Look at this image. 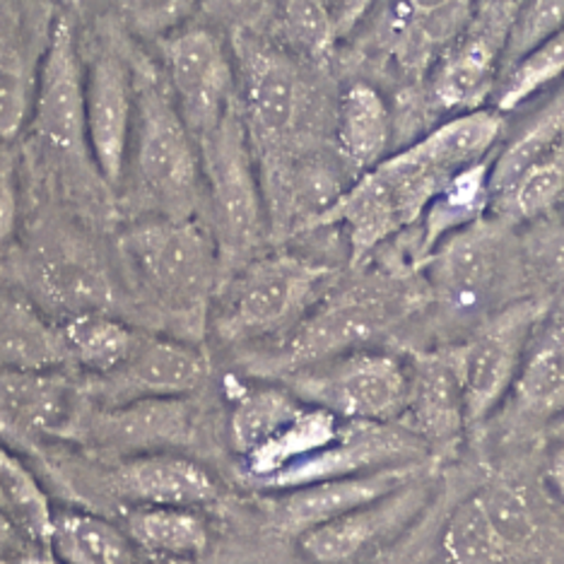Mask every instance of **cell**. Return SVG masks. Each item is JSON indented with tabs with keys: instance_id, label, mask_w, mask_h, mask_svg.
<instances>
[{
	"instance_id": "8fae6325",
	"label": "cell",
	"mask_w": 564,
	"mask_h": 564,
	"mask_svg": "<svg viewBox=\"0 0 564 564\" xmlns=\"http://www.w3.org/2000/svg\"><path fill=\"white\" fill-rule=\"evenodd\" d=\"M158 48L166 89L198 140L239 105L229 36L208 22H191Z\"/></svg>"
},
{
	"instance_id": "30bf717a",
	"label": "cell",
	"mask_w": 564,
	"mask_h": 564,
	"mask_svg": "<svg viewBox=\"0 0 564 564\" xmlns=\"http://www.w3.org/2000/svg\"><path fill=\"white\" fill-rule=\"evenodd\" d=\"M282 383L304 403L324 408L343 422L401 425L410 367L408 357L362 348L302 367L282 377Z\"/></svg>"
},
{
	"instance_id": "484cf974",
	"label": "cell",
	"mask_w": 564,
	"mask_h": 564,
	"mask_svg": "<svg viewBox=\"0 0 564 564\" xmlns=\"http://www.w3.org/2000/svg\"><path fill=\"white\" fill-rule=\"evenodd\" d=\"M304 408L306 403L285 383L235 381L227 420V437L235 456L243 460L261 452L302 415Z\"/></svg>"
},
{
	"instance_id": "7a4b0ae2",
	"label": "cell",
	"mask_w": 564,
	"mask_h": 564,
	"mask_svg": "<svg viewBox=\"0 0 564 564\" xmlns=\"http://www.w3.org/2000/svg\"><path fill=\"white\" fill-rule=\"evenodd\" d=\"M241 121L256 164L330 145L338 87L330 66L282 48L251 22L229 30Z\"/></svg>"
},
{
	"instance_id": "b9f144b4",
	"label": "cell",
	"mask_w": 564,
	"mask_h": 564,
	"mask_svg": "<svg viewBox=\"0 0 564 564\" xmlns=\"http://www.w3.org/2000/svg\"><path fill=\"white\" fill-rule=\"evenodd\" d=\"M562 210H564V205H562Z\"/></svg>"
},
{
	"instance_id": "f1b7e54d",
	"label": "cell",
	"mask_w": 564,
	"mask_h": 564,
	"mask_svg": "<svg viewBox=\"0 0 564 564\" xmlns=\"http://www.w3.org/2000/svg\"><path fill=\"white\" fill-rule=\"evenodd\" d=\"M68 365L87 379H99L119 369L133 352L140 330L101 310L70 314L61 324Z\"/></svg>"
},
{
	"instance_id": "ab89813d",
	"label": "cell",
	"mask_w": 564,
	"mask_h": 564,
	"mask_svg": "<svg viewBox=\"0 0 564 564\" xmlns=\"http://www.w3.org/2000/svg\"><path fill=\"white\" fill-rule=\"evenodd\" d=\"M324 3L330 10L333 20H336L338 32L345 42L360 30V24L369 15V10L375 8L377 0H324Z\"/></svg>"
},
{
	"instance_id": "e0dca14e",
	"label": "cell",
	"mask_w": 564,
	"mask_h": 564,
	"mask_svg": "<svg viewBox=\"0 0 564 564\" xmlns=\"http://www.w3.org/2000/svg\"><path fill=\"white\" fill-rule=\"evenodd\" d=\"M56 18L48 0H0V143L30 126Z\"/></svg>"
},
{
	"instance_id": "60d3db41",
	"label": "cell",
	"mask_w": 564,
	"mask_h": 564,
	"mask_svg": "<svg viewBox=\"0 0 564 564\" xmlns=\"http://www.w3.org/2000/svg\"><path fill=\"white\" fill-rule=\"evenodd\" d=\"M543 473L550 490L557 495L560 502H564V442L550 448Z\"/></svg>"
},
{
	"instance_id": "cb8c5ba5",
	"label": "cell",
	"mask_w": 564,
	"mask_h": 564,
	"mask_svg": "<svg viewBox=\"0 0 564 564\" xmlns=\"http://www.w3.org/2000/svg\"><path fill=\"white\" fill-rule=\"evenodd\" d=\"M410 389L401 425L432 452L452 448L468 430L464 395L442 348L408 357Z\"/></svg>"
},
{
	"instance_id": "7402d4cb",
	"label": "cell",
	"mask_w": 564,
	"mask_h": 564,
	"mask_svg": "<svg viewBox=\"0 0 564 564\" xmlns=\"http://www.w3.org/2000/svg\"><path fill=\"white\" fill-rule=\"evenodd\" d=\"M420 473H425L422 464H403L381 470L357 473V476L300 485L292 487V490L275 492L271 514L280 531L297 538L316 529V525L338 519L348 514V511L371 502V499L395 490V487L413 480Z\"/></svg>"
},
{
	"instance_id": "f546056e",
	"label": "cell",
	"mask_w": 564,
	"mask_h": 564,
	"mask_svg": "<svg viewBox=\"0 0 564 564\" xmlns=\"http://www.w3.org/2000/svg\"><path fill=\"white\" fill-rule=\"evenodd\" d=\"M247 22L294 56L318 66H330L343 44L338 24L324 0H271L265 22Z\"/></svg>"
},
{
	"instance_id": "2e32d148",
	"label": "cell",
	"mask_w": 564,
	"mask_h": 564,
	"mask_svg": "<svg viewBox=\"0 0 564 564\" xmlns=\"http://www.w3.org/2000/svg\"><path fill=\"white\" fill-rule=\"evenodd\" d=\"M135 117L133 61L101 44L85 58L87 145L101 182L117 188L126 178Z\"/></svg>"
},
{
	"instance_id": "603a6c76",
	"label": "cell",
	"mask_w": 564,
	"mask_h": 564,
	"mask_svg": "<svg viewBox=\"0 0 564 564\" xmlns=\"http://www.w3.org/2000/svg\"><path fill=\"white\" fill-rule=\"evenodd\" d=\"M330 145L357 178L395 150V121L387 89L355 75L338 87Z\"/></svg>"
},
{
	"instance_id": "6da1fadb",
	"label": "cell",
	"mask_w": 564,
	"mask_h": 564,
	"mask_svg": "<svg viewBox=\"0 0 564 564\" xmlns=\"http://www.w3.org/2000/svg\"><path fill=\"white\" fill-rule=\"evenodd\" d=\"M507 117L485 107L444 119L408 145L352 178L306 235L338 229L350 271H360L413 229L432 198L466 166L490 160L505 140Z\"/></svg>"
},
{
	"instance_id": "8992f818",
	"label": "cell",
	"mask_w": 564,
	"mask_h": 564,
	"mask_svg": "<svg viewBox=\"0 0 564 564\" xmlns=\"http://www.w3.org/2000/svg\"><path fill=\"white\" fill-rule=\"evenodd\" d=\"M417 273L427 292L425 310L437 312L446 324L466 326V333L531 294L519 227L490 213L446 237Z\"/></svg>"
},
{
	"instance_id": "3957f363",
	"label": "cell",
	"mask_w": 564,
	"mask_h": 564,
	"mask_svg": "<svg viewBox=\"0 0 564 564\" xmlns=\"http://www.w3.org/2000/svg\"><path fill=\"white\" fill-rule=\"evenodd\" d=\"M117 253L135 306L158 326L152 333L200 345L223 280L220 253L200 217H143L123 229Z\"/></svg>"
},
{
	"instance_id": "4dcf8cb0",
	"label": "cell",
	"mask_w": 564,
	"mask_h": 564,
	"mask_svg": "<svg viewBox=\"0 0 564 564\" xmlns=\"http://www.w3.org/2000/svg\"><path fill=\"white\" fill-rule=\"evenodd\" d=\"M54 557L58 564H145L121 523L85 509H56Z\"/></svg>"
},
{
	"instance_id": "1f68e13d",
	"label": "cell",
	"mask_w": 564,
	"mask_h": 564,
	"mask_svg": "<svg viewBox=\"0 0 564 564\" xmlns=\"http://www.w3.org/2000/svg\"><path fill=\"white\" fill-rule=\"evenodd\" d=\"M564 205V140L531 162L502 194L490 200V215L511 227H529L553 217Z\"/></svg>"
},
{
	"instance_id": "7bdbcfd3",
	"label": "cell",
	"mask_w": 564,
	"mask_h": 564,
	"mask_svg": "<svg viewBox=\"0 0 564 564\" xmlns=\"http://www.w3.org/2000/svg\"><path fill=\"white\" fill-rule=\"evenodd\" d=\"M56 564H58V562H56Z\"/></svg>"
},
{
	"instance_id": "44dd1931",
	"label": "cell",
	"mask_w": 564,
	"mask_h": 564,
	"mask_svg": "<svg viewBox=\"0 0 564 564\" xmlns=\"http://www.w3.org/2000/svg\"><path fill=\"white\" fill-rule=\"evenodd\" d=\"M107 485L126 507L203 509L220 497L213 473L182 452L126 456L111 468Z\"/></svg>"
},
{
	"instance_id": "d6986e66",
	"label": "cell",
	"mask_w": 564,
	"mask_h": 564,
	"mask_svg": "<svg viewBox=\"0 0 564 564\" xmlns=\"http://www.w3.org/2000/svg\"><path fill=\"white\" fill-rule=\"evenodd\" d=\"M56 507L15 448L0 444V564H56Z\"/></svg>"
},
{
	"instance_id": "ba28073f",
	"label": "cell",
	"mask_w": 564,
	"mask_h": 564,
	"mask_svg": "<svg viewBox=\"0 0 564 564\" xmlns=\"http://www.w3.org/2000/svg\"><path fill=\"white\" fill-rule=\"evenodd\" d=\"M203 198L200 220L220 253L223 275L271 249V227L259 176V164L241 121L239 105L198 138Z\"/></svg>"
},
{
	"instance_id": "74e56055",
	"label": "cell",
	"mask_w": 564,
	"mask_h": 564,
	"mask_svg": "<svg viewBox=\"0 0 564 564\" xmlns=\"http://www.w3.org/2000/svg\"><path fill=\"white\" fill-rule=\"evenodd\" d=\"M521 0H476V12H473L470 28L497 36L499 42L507 44V34L514 20Z\"/></svg>"
},
{
	"instance_id": "5bb4252c",
	"label": "cell",
	"mask_w": 564,
	"mask_h": 564,
	"mask_svg": "<svg viewBox=\"0 0 564 564\" xmlns=\"http://www.w3.org/2000/svg\"><path fill=\"white\" fill-rule=\"evenodd\" d=\"M210 377L203 348L162 333L140 330L133 352L111 375L87 379L85 395L97 408H113L138 401L191 399Z\"/></svg>"
},
{
	"instance_id": "f35d334b",
	"label": "cell",
	"mask_w": 564,
	"mask_h": 564,
	"mask_svg": "<svg viewBox=\"0 0 564 564\" xmlns=\"http://www.w3.org/2000/svg\"><path fill=\"white\" fill-rule=\"evenodd\" d=\"M253 0H198V15L213 28L229 32L251 18Z\"/></svg>"
},
{
	"instance_id": "ffe728a7",
	"label": "cell",
	"mask_w": 564,
	"mask_h": 564,
	"mask_svg": "<svg viewBox=\"0 0 564 564\" xmlns=\"http://www.w3.org/2000/svg\"><path fill=\"white\" fill-rule=\"evenodd\" d=\"M80 430L107 452L121 458L150 452H182L194 442L198 430L196 408L191 399L138 401L113 408H93Z\"/></svg>"
},
{
	"instance_id": "836d02e7",
	"label": "cell",
	"mask_w": 564,
	"mask_h": 564,
	"mask_svg": "<svg viewBox=\"0 0 564 564\" xmlns=\"http://www.w3.org/2000/svg\"><path fill=\"white\" fill-rule=\"evenodd\" d=\"M113 28L145 42H162L198 15V0H107Z\"/></svg>"
},
{
	"instance_id": "4fadbf2b",
	"label": "cell",
	"mask_w": 564,
	"mask_h": 564,
	"mask_svg": "<svg viewBox=\"0 0 564 564\" xmlns=\"http://www.w3.org/2000/svg\"><path fill=\"white\" fill-rule=\"evenodd\" d=\"M535 533L533 511L517 487L490 482L454 507L440 547L446 564H509Z\"/></svg>"
},
{
	"instance_id": "9a60e30c",
	"label": "cell",
	"mask_w": 564,
	"mask_h": 564,
	"mask_svg": "<svg viewBox=\"0 0 564 564\" xmlns=\"http://www.w3.org/2000/svg\"><path fill=\"white\" fill-rule=\"evenodd\" d=\"M427 473L395 487L348 514L297 535L300 553L312 564H355L408 533L430 505Z\"/></svg>"
},
{
	"instance_id": "8d00e7d4",
	"label": "cell",
	"mask_w": 564,
	"mask_h": 564,
	"mask_svg": "<svg viewBox=\"0 0 564 564\" xmlns=\"http://www.w3.org/2000/svg\"><path fill=\"white\" fill-rule=\"evenodd\" d=\"M20 220L18 164L12 152H0V249L15 239Z\"/></svg>"
},
{
	"instance_id": "83f0119b",
	"label": "cell",
	"mask_w": 564,
	"mask_h": 564,
	"mask_svg": "<svg viewBox=\"0 0 564 564\" xmlns=\"http://www.w3.org/2000/svg\"><path fill=\"white\" fill-rule=\"evenodd\" d=\"M511 393L523 413L535 420H553L564 413V318H545L538 326Z\"/></svg>"
},
{
	"instance_id": "e575fe53",
	"label": "cell",
	"mask_w": 564,
	"mask_h": 564,
	"mask_svg": "<svg viewBox=\"0 0 564 564\" xmlns=\"http://www.w3.org/2000/svg\"><path fill=\"white\" fill-rule=\"evenodd\" d=\"M521 259L529 285L538 288L541 297L564 292V223L553 217L519 229Z\"/></svg>"
},
{
	"instance_id": "d590c367",
	"label": "cell",
	"mask_w": 564,
	"mask_h": 564,
	"mask_svg": "<svg viewBox=\"0 0 564 564\" xmlns=\"http://www.w3.org/2000/svg\"><path fill=\"white\" fill-rule=\"evenodd\" d=\"M564 28V0H521L507 34L502 70L545 36Z\"/></svg>"
},
{
	"instance_id": "d4e9b609",
	"label": "cell",
	"mask_w": 564,
	"mask_h": 564,
	"mask_svg": "<svg viewBox=\"0 0 564 564\" xmlns=\"http://www.w3.org/2000/svg\"><path fill=\"white\" fill-rule=\"evenodd\" d=\"M63 367H68V352L61 326L51 324L28 294L0 285V369Z\"/></svg>"
},
{
	"instance_id": "d6a6232c",
	"label": "cell",
	"mask_w": 564,
	"mask_h": 564,
	"mask_svg": "<svg viewBox=\"0 0 564 564\" xmlns=\"http://www.w3.org/2000/svg\"><path fill=\"white\" fill-rule=\"evenodd\" d=\"M564 80V28L531 46L521 58L499 73L490 107L511 117L529 101Z\"/></svg>"
},
{
	"instance_id": "7c38bea8",
	"label": "cell",
	"mask_w": 564,
	"mask_h": 564,
	"mask_svg": "<svg viewBox=\"0 0 564 564\" xmlns=\"http://www.w3.org/2000/svg\"><path fill=\"white\" fill-rule=\"evenodd\" d=\"M30 128L51 158L95 170L85 123V58L68 12H58L56 18L36 85Z\"/></svg>"
},
{
	"instance_id": "277c9868",
	"label": "cell",
	"mask_w": 564,
	"mask_h": 564,
	"mask_svg": "<svg viewBox=\"0 0 564 564\" xmlns=\"http://www.w3.org/2000/svg\"><path fill=\"white\" fill-rule=\"evenodd\" d=\"M350 282H336L271 352L259 355V369L275 377L375 343L425 312L427 292L417 271L369 263Z\"/></svg>"
},
{
	"instance_id": "52a82bcc",
	"label": "cell",
	"mask_w": 564,
	"mask_h": 564,
	"mask_svg": "<svg viewBox=\"0 0 564 564\" xmlns=\"http://www.w3.org/2000/svg\"><path fill=\"white\" fill-rule=\"evenodd\" d=\"M133 61V58H131ZM135 117L128 166L148 217H200L203 172L198 140L178 113L164 75L148 61H133Z\"/></svg>"
},
{
	"instance_id": "5b68a950",
	"label": "cell",
	"mask_w": 564,
	"mask_h": 564,
	"mask_svg": "<svg viewBox=\"0 0 564 564\" xmlns=\"http://www.w3.org/2000/svg\"><path fill=\"white\" fill-rule=\"evenodd\" d=\"M340 280L333 265L271 247L223 275L210 310V336L229 348H268Z\"/></svg>"
},
{
	"instance_id": "9c48e42d",
	"label": "cell",
	"mask_w": 564,
	"mask_h": 564,
	"mask_svg": "<svg viewBox=\"0 0 564 564\" xmlns=\"http://www.w3.org/2000/svg\"><path fill=\"white\" fill-rule=\"evenodd\" d=\"M550 312V300L529 294L487 316L464 338L442 345V352L464 395L468 427L495 413L514 387L525 348Z\"/></svg>"
},
{
	"instance_id": "ac0fdd59",
	"label": "cell",
	"mask_w": 564,
	"mask_h": 564,
	"mask_svg": "<svg viewBox=\"0 0 564 564\" xmlns=\"http://www.w3.org/2000/svg\"><path fill=\"white\" fill-rule=\"evenodd\" d=\"M83 399L85 389L75 387L63 369H0V437L15 446L66 437L83 425Z\"/></svg>"
},
{
	"instance_id": "4316f807",
	"label": "cell",
	"mask_w": 564,
	"mask_h": 564,
	"mask_svg": "<svg viewBox=\"0 0 564 564\" xmlns=\"http://www.w3.org/2000/svg\"><path fill=\"white\" fill-rule=\"evenodd\" d=\"M121 525L145 557L188 562L210 545V531L200 509L126 507Z\"/></svg>"
}]
</instances>
